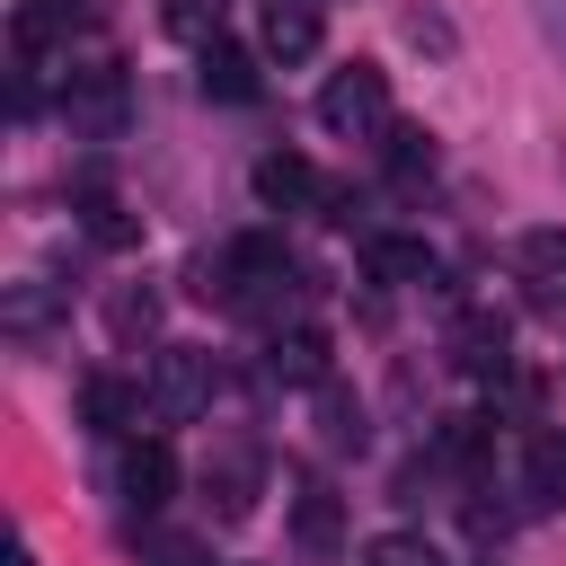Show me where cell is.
<instances>
[{"instance_id": "obj_22", "label": "cell", "mask_w": 566, "mask_h": 566, "mask_svg": "<svg viewBox=\"0 0 566 566\" xmlns=\"http://www.w3.org/2000/svg\"><path fill=\"white\" fill-rule=\"evenodd\" d=\"M80 212H88V239H106V248H133V221H124V203H115V195H88Z\"/></svg>"}, {"instance_id": "obj_3", "label": "cell", "mask_w": 566, "mask_h": 566, "mask_svg": "<svg viewBox=\"0 0 566 566\" xmlns=\"http://www.w3.org/2000/svg\"><path fill=\"white\" fill-rule=\"evenodd\" d=\"M62 115H71V133H88V142H115V133H124V115H133V97H124V71H115V62H97V71H71V88H62Z\"/></svg>"}, {"instance_id": "obj_24", "label": "cell", "mask_w": 566, "mask_h": 566, "mask_svg": "<svg viewBox=\"0 0 566 566\" xmlns=\"http://www.w3.org/2000/svg\"><path fill=\"white\" fill-rule=\"evenodd\" d=\"M9 566H35V557H27V548H9Z\"/></svg>"}, {"instance_id": "obj_10", "label": "cell", "mask_w": 566, "mask_h": 566, "mask_svg": "<svg viewBox=\"0 0 566 566\" xmlns=\"http://www.w3.org/2000/svg\"><path fill=\"white\" fill-rule=\"evenodd\" d=\"M522 486H531V504L566 513V424H539V433H531V451H522Z\"/></svg>"}, {"instance_id": "obj_15", "label": "cell", "mask_w": 566, "mask_h": 566, "mask_svg": "<svg viewBox=\"0 0 566 566\" xmlns=\"http://www.w3.org/2000/svg\"><path fill=\"white\" fill-rule=\"evenodd\" d=\"M203 495H221V522H239L256 504V451H230L221 469H203Z\"/></svg>"}, {"instance_id": "obj_5", "label": "cell", "mask_w": 566, "mask_h": 566, "mask_svg": "<svg viewBox=\"0 0 566 566\" xmlns=\"http://www.w3.org/2000/svg\"><path fill=\"white\" fill-rule=\"evenodd\" d=\"M256 195H265L274 212H318V203H345V195H336V186H327L301 150H265V159H256Z\"/></svg>"}, {"instance_id": "obj_18", "label": "cell", "mask_w": 566, "mask_h": 566, "mask_svg": "<svg viewBox=\"0 0 566 566\" xmlns=\"http://www.w3.org/2000/svg\"><path fill=\"white\" fill-rule=\"evenodd\" d=\"M292 531H301V548H336V495H327V486H301Z\"/></svg>"}, {"instance_id": "obj_20", "label": "cell", "mask_w": 566, "mask_h": 566, "mask_svg": "<svg viewBox=\"0 0 566 566\" xmlns=\"http://www.w3.org/2000/svg\"><path fill=\"white\" fill-rule=\"evenodd\" d=\"M363 566H442V557H433V539H416V531H380V539L363 548Z\"/></svg>"}, {"instance_id": "obj_13", "label": "cell", "mask_w": 566, "mask_h": 566, "mask_svg": "<svg viewBox=\"0 0 566 566\" xmlns=\"http://www.w3.org/2000/svg\"><path fill=\"white\" fill-rule=\"evenodd\" d=\"M451 363H460V371H504V318H495V310L460 318V327H451Z\"/></svg>"}, {"instance_id": "obj_7", "label": "cell", "mask_w": 566, "mask_h": 566, "mask_svg": "<svg viewBox=\"0 0 566 566\" xmlns=\"http://www.w3.org/2000/svg\"><path fill=\"white\" fill-rule=\"evenodd\" d=\"M142 407H150V389L124 380V371H88V380H80V416H88L97 433H133Z\"/></svg>"}, {"instance_id": "obj_6", "label": "cell", "mask_w": 566, "mask_h": 566, "mask_svg": "<svg viewBox=\"0 0 566 566\" xmlns=\"http://www.w3.org/2000/svg\"><path fill=\"white\" fill-rule=\"evenodd\" d=\"M168 486H177L168 442H124V460H115V495H124L133 513H159V504H168Z\"/></svg>"}, {"instance_id": "obj_9", "label": "cell", "mask_w": 566, "mask_h": 566, "mask_svg": "<svg viewBox=\"0 0 566 566\" xmlns=\"http://www.w3.org/2000/svg\"><path fill=\"white\" fill-rule=\"evenodd\" d=\"M265 371H274V380H292V389H318V380H327V336H318V327H274Z\"/></svg>"}, {"instance_id": "obj_19", "label": "cell", "mask_w": 566, "mask_h": 566, "mask_svg": "<svg viewBox=\"0 0 566 566\" xmlns=\"http://www.w3.org/2000/svg\"><path fill=\"white\" fill-rule=\"evenodd\" d=\"M389 168H398V186L433 177V133H416V124H389Z\"/></svg>"}, {"instance_id": "obj_4", "label": "cell", "mask_w": 566, "mask_h": 566, "mask_svg": "<svg viewBox=\"0 0 566 566\" xmlns=\"http://www.w3.org/2000/svg\"><path fill=\"white\" fill-rule=\"evenodd\" d=\"M221 256H230V310H274V301H283V283H292L283 239H239V248H221Z\"/></svg>"}, {"instance_id": "obj_16", "label": "cell", "mask_w": 566, "mask_h": 566, "mask_svg": "<svg viewBox=\"0 0 566 566\" xmlns=\"http://www.w3.org/2000/svg\"><path fill=\"white\" fill-rule=\"evenodd\" d=\"M363 265H371V283H424V274H433V256H424L416 239H371Z\"/></svg>"}, {"instance_id": "obj_11", "label": "cell", "mask_w": 566, "mask_h": 566, "mask_svg": "<svg viewBox=\"0 0 566 566\" xmlns=\"http://www.w3.org/2000/svg\"><path fill=\"white\" fill-rule=\"evenodd\" d=\"M265 80H256V53H239V44H203V97H221V106H248Z\"/></svg>"}, {"instance_id": "obj_1", "label": "cell", "mask_w": 566, "mask_h": 566, "mask_svg": "<svg viewBox=\"0 0 566 566\" xmlns=\"http://www.w3.org/2000/svg\"><path fill=\"white\" fill-rule=\"evenodd\" d=\"M318 124L336 133V142H389V80L371 71V62H345V71H327V88H318Z\"/></svg>"}, {"instance_id": "obj_23", "label": "cell", "mask_w": 566, "mask_h": 566, "mask_svg": "<svg viewBox=\"0 0 566 566\" xmlns=\"http://www.w3.org/2000/svg\"><path fill=\"white\" fill-rule=\"evenodd\" d=\"M142 566H212L195 539H142Z\"/></svg>"}, {"instance_id": "obj_8", "label": "cell", "mask_w": 566, "mask_h": 566, "mask_svg": "<svg viewBox=\"0 0 566 566\" xmlns=\"http://www.w3.org/2000/svg\"><path fill=\"white\" fill-rule=\"evenodd\" d=\"M256 35H265V53H274V62H310L327 27H318V0H265Z\"/></svg>"}, {"instance_id": "obj_14", "label": "cell", "mask_w": 566, "mask_h": 566, "mask_svg": "<svg viewBox=\"0 0 566 566\" xmlns=\"http://www.w3.org/2000/svg\"><path fill=\"white\" fill-rule=\"evenodd\" d=\"M318 442H327V451H363V407L345 398V380H336V371L318 380Z\"/></svg>"}, {"instance_id": "obj_12", "label": "cell", "mask_w": 566, "mask_h": 566, "mask_svg": "<svg viewBox=\"0 0 566 566\" xmlns=\"http://www.w3.org/2000/svg\"><path fill=\"white\" fill-rule=\"evenodd\" d=\"M106 336H115L124 354L150 345V336H159V292H150V283H115V292H106Z\"/></svg>"}, {"instance_id": "obj_21", "label": "cell", "mask_w": 566, "mask_h": 566, "mask_svg": "<svg viewBox=\"0 0 566 566\" xmlns=\"http://www.w3.org/2000/svg\"><path fill=\"white\" fill-rule=\"evenodd\" d=\"M433 451H442V460H478V451H486V416H442Z\"/></svg>"}, {"instance_id": "obj_2", "label": "cell", "mask_w": 566, "mask_h": 566, "mask_svg": "<svg viewBox=\"0 0 566 566\" xmlns=\"http://www.w3.org/2000/svg\"><path fill=\"white\" fill-rule=\"evenodd\" d=\"M212 389H221V371L203 345H159V363H150V416L159 424H195L212 407Z\"/></svg>"}, {"instance_id": "obj_17", "label": "cell", "mask_w": 566, "mask_h": 566, "mask_svg": "<svg viewBox=\"0 0 566 566\" xmlns=\"http://www.w3.org/2000/svg\"><path fill=\"white\" fill-rule=\"evenodd\" d=\"M159 27L177 44H212L221 35V0H159Z\"/></svg>"}]
</instances>
